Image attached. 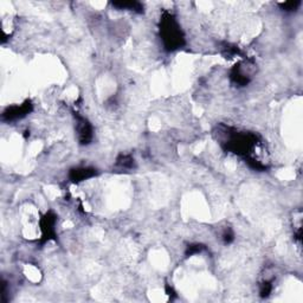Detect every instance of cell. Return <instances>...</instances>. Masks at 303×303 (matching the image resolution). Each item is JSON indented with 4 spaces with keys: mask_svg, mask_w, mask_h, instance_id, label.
<instances>
[{
    "mask_svg": "<svg viewBox=\"0 0 303 303\" xmlns=\"http://www.w3.org/2000/svg\"><path fill=\"white\" fill-rule=\"evenodd\" d=\"M160 37L164 47L168 51L178 50L185 44V36L182 27L177 18L170 12H165L160 19Z\"/></svg>",
    "mask_w": 303,
    "mask_h": 303,
    "instance_id": "cell-1",
    "label": "cell"
},
{
    "mask_svg": "<svg viewBox=\"0 0 303 303\" xmlns=\"http://www.w3.org/2000/svg\"><path fill=\"white\" fill-rule=\"evenodd\" d=\"M55 223H56V217L53 213L49 212L43 217L41 222V229L43 232V237L44 241H49L50 238H54L55 236Z\"/></svg>",
    "mask_w": 303,
    "mask_h": 303,
    "instance_id": "cell-4",
    "label": "cell"
},
{
    "mask_svg": "<svg viewBox=\"0 0 303 303\" xmlns=\"http://www.w3.org/2000/svg\"><path fill=\"white\" fill-rule=\"evenodd\" d=\"M113 6L119 10H129L133 12H139L142 13L143 12V5L141 2L137 1H124V2H113Z\"/></svg>",
    "mask_w": 303,
    "mask_h": 303,
    "instance_id": "cell-6",
    "label": "cell"
},
{
    "mask_svg": "<svg viewBox=\"0 0 303 303\" xmlns=\"http://www.w3.org/2000/svg\"><path fill=\"white\" fill-rule=\"evenodd\" d=\"M300 4H301L300 1H298V2H284V4H281V6H282V7L286 11H294Z\"/></svg>",
    "mask_w": 303,
    "mask_h": 303,
    "instance_id": "cell-8",
    "label": "cell"
},
{
    "mask_svg": "<svg viewBox=\"0 0 303 303\" xmlns=\"http://www.w3.org/2000/svg\"><path fill=\"white\" fill-rule=\"evenodd\" d=\"M94 176H96V170L89 167L75 168V170H71V172H70V179L73 182H83V180L89 179Z\"/></svg>",
    "mask_w": 303,
    "mask_h": 303,
    "instance_id": "cell-5",
    "label": "cell"
},
{
    "mask_svg": "<svg viewBox=\"0 0 303 303\" xmlns=\"http://www.w3.org/2000/svg\"><path fill=\"white\" fill-rule=\"evenodd\" d=\"M116 165L120 168H123V170H130V168L134 167V159L129 155H121L118 159Z\"/></svg>",
    "mask_w": 303,
    "mask_h": 303,
    "instance_id": "cell-7",
    "label": "cell"
},
{
    "mask_svg": "<svg viewBox=\"0 0 303 303\" xmlns=\"http://www.w3.org/2000/svg\"><path fill=\"white\" fill-rule=\"evenodd\" d=\"M76 131H77L78 140L82 145H88L93 139V127L89 121L82 116H76Z\"/></svg>",
    "mask_w": 303,
    "mask_h": 303,
    "instance_id": "cell-3",
    "label": "cell"
},
{
    "mask_svg": "<svg viewBox=\"0 0 303 303\" xmlns=\"http://www.w3.org/2000/svg\"><path fill=\"white\" fill-rule=\"evenodd\" d=\"M32 110V105L30 101H26L25 103L20 106H12L6 108V110L2 113V120L4 121H16L19 119H23Z\"/></svg>",
    "mask_w": 303,
    "mask_h": 303,
    "instance_id": "cell-2",
    "label": "cell"
}]
</instances>
